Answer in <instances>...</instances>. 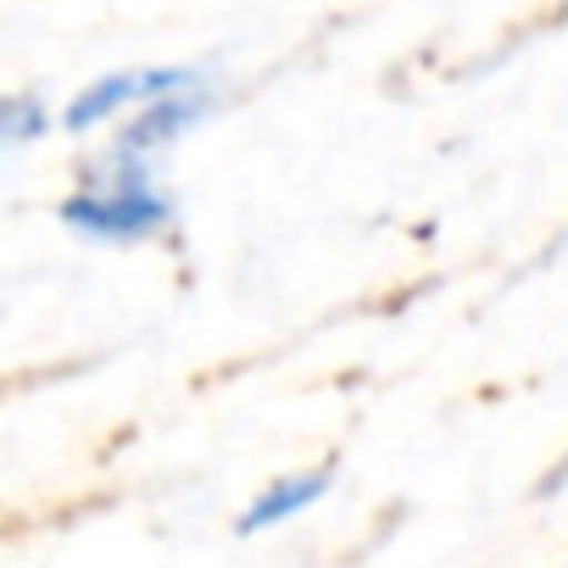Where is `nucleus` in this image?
I'll use <instances>...</instances> for the list:
<instances>
[{
    "mask_svg": "<svg viewBox=\"0 0 568 568\" xmlns=\"http://www.w3.org/2000/svg\"><path fill=\"white\" fill-rule=\"evenodd\" d=\"M45 129H51V106H45V95H34V90H12L7 101H0V140H7L12 151L29 145V140H40Z\"/></svg>",
    "mask_w": 568,
    "mask_h": 568,
    "instance_id": "obj_5",
    "label": "nucleus"
},
{
    "mask_svg": "<svg viewBox=\"0 0 568 568\" xmlns=\"http://www.w3.org/2000/svg\"><path fill=\"white\" fill-rule=\"evenodd\" d=\"M324 490H329V468L284 474V479H273L267 490H256V496L245 501V513L234 518V535H262V529H273V524H284V518H296V513H307L313 501H324Z\"/></svg>",
    "mask_w": 568,
    "mask_h": 568,
    "instance_id": "obj_4",
    "label": "nucleus"
},
{
    "mask_svg": "<svg viewBox=\"0 0 568 568\" xmlns=\"http://www.w3.org/2000/svg\"><path fill=\"white\" fill-rule=\"evenodd\" d=\"M195 79H201L195 68H123V73H106V79L84 84L62 106V129L68 134H90V129L112 123L118 112H145L151 101H162L173 90H190Z\"/></svg>",
    "mask_w": 568,
    "mask_h": 568,
    "instance_id": "obj_2",
    "label": "nucleus"
},
{
    "mask_svg": "<svg viewBox=\"0 0 568 568\" xmlns=\"http://www.w3.org/2000/svg\"><path fill=\"white\" fill-rule=\"evenodd\" d=\"M57 217L73 234L106 240V245H134V240H156L173 229V201L168 190L140 168V162H101L79 179V190L62 195Z\"/></svg>",
    "mask_w": 568,
    "mask_h": 568,
    "instance_id": "obj_1",
    "label": "nucleus"
},
{
    "mask_svg": "<svg viewBox=\"0 0 568 568\" xmlns=\"http://www.w3.org/2000/svg\"><path fill=\"white\" fill-rule=\"evenodd\" d=\"M212 112V90L195 79L190 90H173V95H162V101H151L145 112H134L129 123H123V134L112 140V162H151L156 151H168L179 134H190L201 118Z\"/></svg>",
    "mask_w": 568,
    "mask_h": 568,
    "instance_id": "obj_3",
    "label": "nucleus"
}]
</instances>
